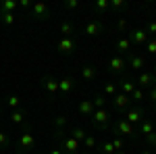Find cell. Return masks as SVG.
<instances>
[{
  "mask_svg": "<svg viewBox=\"0 0 156 154\" xmlns=\"http://www.w3.org/2000/svg\"><path fill=\"white\" fill-rule=\"evenodd\" d=\"M92 125L100 131H106L108 125H110V113H108L106 108H96L94 110V115H92Z\"/></svg>",
  "mask_w": 156,
  "mask_h": 154,
  "instance_id": "cell-1",
  "label": "cell"
},
{
  "mask_svg": "<svg viewBox=\"0 0 156 154\" xmlns=\"http://www.w3.org/2000/svg\"><path fill=\"white\" fill-rule=\"evenodd\" d=\"M112 131L117 133V135H125V138H137V129L133 127L131 123H127L125 119L121 117V119H117V123L112 125Z\"/></svg>",
  "mask_w": 156,
  "mask_h": 154,
  "instance_id": "cell-2",
  "label": "cell"
},
{
  "mask_svg": "<svg viewBox=\"0 0 156 154\" xmlns=\"http://www.w3.org/2000/svg\"><path fill=\"white\" fill-rule=\"evenodd\" d=\"M36 146V138H34V131L29 129L27 125H25V129H23V133H21V138H19V152L21 154H25L27 150H31Z\"/></svg>",
  "mask_w": 156,
  "mask_h": 154,
  "instance_id": "cell-3",
  "label": "cell"
},
{
  "mask_svg": "<svg viewBox=\"0 0 156 154\" xmlns=\"http://www.w3.org/2000/svg\"><path fill=\"white\" fill-rule=\"evenodd\" d=\"M123 119H125L127 123H131L133 127H135V125H140V123L146 119V113H144V108H142V106H129L127 110H125Z\"/></svg>",
  "mask_w": 156,
  "mask_h": 154,
  "instance_id": "cell-4",
  "label": "cell"
},
{
  "mask_svg": "<svg viewBox=\"0 0 156 154\" xmlns=\"http://www.w3.org/2000/svg\"><path fill=\"white\" fill-rule=\"evenodd\" d=\"M60 150H62L65 154H79L81 144L77 142V140H73L71 135L67 133V135H62V138H60Z\"/></svg>",
  "mask_w": 156,
  "mask_h": 154,
  "instance_id": "cell-5",
  "label": "cell"
},
{
  "mask_svg": "<svg viewBox=\"0 0 156 154\" xmlns=\"http://www.w3.org/2000/svg\"><path fill=\"white\" fill-rule=\"evenodd\" d=\"M135 85H140V90H150L156 85V75L152 71H142L140 77L135 79Z\"/></svg>",
  "mask_w": 156,
  "mask_h": 154,
  "instance_id": "cell-6",
  "label": "cell"
},
{
  "mask_svg": "<svg viewBox=\"0 0 156 154\" xmlns=\"http://www.w3.org/2000/svg\"><path fill=\"white\" fill-rule=\"evenodd\" d=\"M127 38H129V42H131L133 46H146V42H148V34H146L144 27H137V29H131L129 34H127Z\"/></svg>",
  "mask_w": 156,
  "mask_h": 154,
  "instance_id": "cell-7",
  "label": "cell"
},
{
  "mask_svg": "<svg viewBox=\"0 0 156 154\" xmlns=\"http://www.w3.org/2000/svg\"><path fill=\"white\" fill-rule=\"evenodd\" d=\"M31 17L37 19V21L48 19V17H50V6L46 4V2H36V4L31 6Z\"/></svg>",
  "mask_w": 156,
  "mask_h": 154,
  "instance_id": "cell-8",
  "label": "cell"
},
{
  "mask_svg": "<svg viewBox=\"0 0 156 154\" xmlns=\"http://www.w3.org/2000/svg\"><path fill=\"white\" fill-rule=\"evenodd\" d=\"M125 63H127V65L131 67L133 71H142V69L146 67V59L142 56V54H137V52H133V50L129 52V54H127V60H125Z\"/></svg>",
  "mask_w": 156,
  "mask_h": 154,
  "instance_id": "cell-9",
  "label": "cell"
},
{
  "mask_svg": "<svg viewBox=\"0 0 156 154\" xmlns=\"http://www.w3.org/2000/svg\"><path fill=\"white\" fill-rule=\"evenodd\" d=\"M129 104H131V98H129L127 94L117 92V94L112 96V106H115V110H127Z\"/></svg>",
  "mask_w": 156,
  "mask_h": 154,
  "instance_id": "cell-10",
  "label": "cell"
},
{
  "mask_svg": "<svg viewBox=\"0 0 156 154\" xmlns=\"http://www.w3.org/2000/svg\"><path fill=\"white\" fill-rule=\"evenodd\" d=\"M75 48H77V44H75L73 38H60L58 44H56V50H58L60 54H73Z\"/></svg>",
  "mask_w": 156,
  "mask_h": 154,
  "instance_id": "cell-11",
  "label": "cell"
},
{
  "mask_svg": "<svg viewBox=\"0 0 156 154\" xmlns=\"http://www.w3.org/2000/svg\"><path fill=\"white\" fill-rule=\"evenodd\" d=\"M42 88H44L50 96H56L58 94V79H54L52 75H44V77H42Z\"/></svg>",
  "mask_w": 156,
  "mask_h": 154,
  "instance_id": "cell-12",
  "label": "cell"
},
{
  "mask_svg": "<svg viewBox=\"0 0 156 154\" xmlns=\"http://www.w3.org/2000/svg\"><path fill=\"white\" fill-rule=\"evenodd\" d=\"M83 34L90 38H96L100 34H104V25L100 23V21H90V23L83 27Z\"/></svg>",
  "mask_w": 156,
  "mask_h": 154,
  "instance_id": "cell-13",
  "label": "cell"
},
{
  "mask_svg": "<svg viewBox=\"0 0 156 154\" xmlns=\"http://www.w3.org/2000/svg\"><path fill=\"white\" fill-rule=\"evenodd\" d=\"M125 65H127L125 59H123V56H117V54L110 56V60H108V69H110V73H121L123 69H125Z\"/></svg>",
  "mask_w": 156,
  "mask_h": 154,
  "instance_id": "cell-14",
  "label": "cell"
},
{
  "mask_svg": "<svg viewBox=\"0 0 156 154\" xmlns=\"http://www.w3.org/2000/svg\"><path fill=\"white\" fill-rule=\"evenodd\" d=\"M115 48H117V52H119V54H129V52H131V48H133V44L129 42V38H127V36H123V38L117 40Z\"/></svg>",
  "mask_w": 156,
  "mask_h": 154,
  "instance_id": "cell-15",
  "label": "cell"
},
{
  "mask_svg": "<svg viewBox=\"0 0 156 154\" xmlns=\"http://www.w3.org/2000/svg\"><path fill=\"white\" fill-rule=\"evenodd\" d=\"M117 85L121 88V92H123V94H127V96H131V94H133V90L137 88L133 79H121V81L117 83Z\"/></svg>",
  "mask_w": 156,
  "mask_h": 154,
  "instance_id": "cell-16",
  "label": "cell"
},
{
  "mask_svg": "<svg viewBox=\"0 0 156 154\" xmlns=\"http://www.w3.org/2000/svg\"><path fill=\"white\" fill-rule=\"evenodd\" d=\"M73 88H75V83H73L71 77H62L58 81V92H62V94H71Z\"/></svg>",
  "mask_w": 156,
  "mask_h": 154,
  "instance_id": "cell-17",
  "label": "cell"
},
{
  "mask_svg": "<svg viewBox=\"0 0 156 154\" xmlns=\"http://www.w3.org/2000/svg\"><path fill=\"white\" fill-rule=\"evenodd\" d=\"M81 77H83V81H94L96 79V67L94 65H83Z\"/></svg>",
  "mask_w": 156,
  "mask_h": 154,
  "instance_id": "cell-18",
  "label": "cell"
},
{
  "mask_svg": "<svg viewBox=\"0 0 156 154\" xmlns=\"http://www.w3.org/2000/svg\"><path fill=\"white\" fill-rule=\"evenodd\" d=\"M108 9H110V2H108V0H96V2L92 4V11L96 13V15H104Z\"/></svg>",
  "mask_w": 156,
  "mask_h": 154,
  "instance_id": "cell-19",
  "label": "cell"
},
{
  "mask_svg": "<svg viewBox=\"0 0 156 154\" xmlns=\"http://www.w3.org/2000/svg\"><path fill=\"white\" fill-rule=\"evenodd\" d=\"M94 110H96V108H94V104H92V100H83V102L79 104V113H81L83 117H92Z\"/></svg>",
  "mask_w": 156,
  "mask_h": 154,
  "instance_id": "cell-20",
  "label": "cell"
},
{
  "mask_svg": "<svg viewBox=\"0 0 156 154\" xmlns=\"http://www.w3.org/2000/svg\"><path fill=\"white\" fill-rule=\"evenodd\" d=\"M69 135H71L73 140H77L79 144H83V140H85V135H87V133H85L81 127H73V129L69 131Z\"/></svg>",
  "mask_w": 156,
  "mask_h": 154,
  "instance_id": "cell-21",
  "label": "cell"
},
{
  "mask_svg": "<svg viewBox=\"0 0 156 154\" xmlns=\"http://www.w3.org/2000/svg\"><path fill=\"white\" fill-rule=\"evenodd\" d=\"M11 121L15 123V125H25V113H23V110H19V108L12 110V113H11Z\"/></svg>",
  "mask_w": 156,
  "mask_h": 154,
  "instance_id": "cell-22",
  "label": "cell"
},
{
  "mask_svg": "<svg viewBox=\"0 0 156 154\" xmlns=\"http://www.w3.org/2000/svg\"><path fill=\"white\" fill-rule=\"evenodd\" d=\"M58 29H60V34H62V38H71V34H73V23H69V21H60V23H58Z\"/></svg>",
  "mask_w": 156,
  "mask_h": 154,
  "instance_id": "cell-23",
  "label": "cell"
},
{
  "mask_svg": "<svg viewBox=\"0 0 156 154\" xmlns=\"http://www.w3.org/2000/svg\"><path fill=\"white\" fill-rule=\"evenodd\" d=\"M0 6H2V13H15L19 2L17 0H4V2H0Z\"/></svg>",
  "mask_w": 156,
  "mask_h": 154,
  "instance_id": "cell-24",
  "label": "cell"
},
{
  "mask_svg": "<svg viewBox=\"0 0 156 154\" xmlns=\"http://www.w3.org/2000/svg\"><path fill=\"white\" fill-rule=\"evenodd\" d=\"M137 133H144V135H150V133H154V125L148 121V119H144L142 123H140V131Z\"/></svg>",
  "mask_w": 156,
  "mask_h": 154,
  "instance_id": "cell-25",
  "label": "cell"
},
{
  "mask_svg": "<svg viewBox=\"0 0 156 154\" xmlns=\"http://www.w3.org/2000/svg\"><path fill=\"white\" fill-rule=\"evenodd\" d=\"M98 152H100V154H115L117 150H115V146H112V142H110V140H106V142H102V144H100Z\"/></svg>",
  "mask_w": 156,
  "mask_h": 154,
  "instance_id": "cell-26",
  "label": "cell"
},
{
  "mask_svg": "<svg viewBox=\"0 0 156 154\" xmlns=\"http://www.w3.org/2000/svg\"><path fill=\"white\" fill-rule=\"evenodd\" d=\"M96 146H98V142H96V138L94 135H85V140H83V150H96Z\"/></svg>",
  "mask_w": 156,
  "mask_h": 154,
  "instance_id": "cell-27",
  "label": "cell"
},
{
  "mask_svg": "<svg viewBox=\"0 0 156 154\" xmlns=\"http://www.w3.org/2000/svg\"><path fill=\"white\" fill-rule=\"evenodd\" d=\"M0 21L4 25H12L17 21V15H15V13H2V15H0Z\"/></svg>",
  "mask_w": 156,
  "mask_h": 154,
  "instance_id": "cell-28",
  "label": "cell"
},
{
  "mask_svg": "<svg viewBox=\"0 0 156 154\" xmlns=\"http://www.w3.org/2000/svg\"><path fill=\"white\" fill-rule=\"evenodd\" d=\"M92 104H94V108H104V106H106V96H104V94H98V96H94Z\"/></svg>",
  "mask_w": 156,
  "mask_h": 154,
  "instance_id": "cell-29",
  "label": "cell"
},
{
  "mask_svg": "<svg viewBox=\"0 0 156 154\" xmlns=\"http://www.w3.org/2000/svg\"><path fill=\"white\" fill-rule=\"evenodd\" d=\"M110 2V9L112 11H125L127 9V2L125 0H108Z\"/></svg>",
  "mask_w": 156,
  "mask_h": 154,
  "instance_id": "cell-30",
  "label": "cell"
},
{
  "mask_svg": "<svg viewBox=\"0 0 156 154\" xmlns=\"http://www.w3.org/2000/svg\"><path fill=\"white\" fill-rule=\"evenodd\" d=\"M6 104H9L12 110H17V108L21 106V98H19V96H9V98H6Z\"/></svg>",
  "mask_w": 156,
  "mask_h": 154,
  "instance_id": "cell-31",
  "label": "cell"
},
{
  "mask_svg": "<svg viewBox=\"0 0 156 154\" xmlns=\"http://www.w3.org/2000/svg\"><path fill=\"white\" fill-rule=\"evenodd\" d=\"M117 88H119L117 83L106 81V83H104V94H106V96H115V94H117Z\"/></svg>",
  "mask_w": 156,
  "mask_h": 154,
  "instance_id": "cell-32",
  "label": "cell"
},
{
  "mask_svg": "<svg viewBox=\"0 0 156 154\" xmlns=\"http://www.w3.org/2000/svg\"><path fill=\"white\" fill-rule=\"evenodd\" d=\"M9 144H11V138H9V133H6V131H0V150L9 148Z\"/></svg>",
  "mask_w": 156,
  "mask_h": 154,
  "instance_id": "cell-33",
  "label": "cell"
},
{
  "mask_svg": "<svg viewBox=\"0 0 156 154\" xmlns=\"http://www.w3.org/2000/svg\"><path fill=\"white\" fill-rule=\"evenodd\" d=\"M144 29H146V34H148L150 38H156V21H148Z\"/></svg>",
  "mask_w": 156,
  "mask_h": 154,
  "instance_id": "cell-34",
  "label": "cell"
},
{
  "mask_svg": "<svg viewBox=\"0 0 156 154\" xmlns=\"http://www.w3.org/2000/svg\"><path fill=\"white\" fill-rule=\"evenodd\" d=\"M129 98H131V100H135V102H142V100L146 98V94H144V90H140V88H135V90H133V94L129 96Z\"/></svg>",
  "mask_w": 156,
  "mask_h": 154,
  "instance_id": "cell-35",
  "label": "cell"
},
{
  "mask_svg": "<svg viewBox=\"0 0 156 154\" xmlns=\"http://www.w3.org/2000/svg\"><path fill=\"white\" fill-rule=\"evenodd\" d=\"M146 50H148V54H156V38H148Z\"/></svg>",
  "mask_w": 156,
  "mask_h": 154,
  "instance_id": "cell-36",
  "label": "cell"
},
{
  "mask_svg": "<svg viewBox=\"0 0 156 154\" xmlns=\"http://www.w3.org/2000/svg\"><path fill=\"white\" fill-rule=\"evenodd\" d=\"M62 6H65L67 11H75V9L79 6V0H67V2H62Z\"/></svg>",
  "mask_w": 156,
  "mask_h": 154,
  "instance_id": "cell-37",
  "label": "cell"
},
{
  "mask_svg": "<svg viewBox=\"0 0 156 154\" xmlns=\"http://www.w3.org/2000/svg\"><path fill=\"white\" fill-rule=\"evenodd\" d=\"M117 29H119L121 34H125V31H127V19H123V17H121L119 21H117Z\"/></svg>",
  "mask_w": 156,
  "mask_h": 154,
  "instance_id": "cell-38",
  "label": "cell"
},
{
  "mask_svg": "<svg viewBox=\"0 0 156 154\" xmlns=\"http://www.w3.org/2000/svg\"><path fill=\"white\" fill-rule=\"evenodd\" d=\"M146 142H148L150 148H154V150H156V131H154V133H150V135H146Z\"/></svg>",
  "mask_w": 156,
  "mask_h": 154,
  "instance_id": "cell-39",
  "label": "cell"
},
{
  "mask_svg": "<svg viewBox=\"0 0 156 154\" xmlns=\"http://www.w3.org/2000/svg\"><path fill=\"white\" fill-rule=\"evenodd\" d=\"M110 142H112V146H115V150H117V152H119V150H123V146H125V144H123V140H121V138H112V140H110Z\"/></svg>",
  "mask_w": 156,
  "mask_h": 154,
  "instance_id": "cell-40",
  "label": "cell"
},
{
  "mask_svg": "<svg viewBox=\"0 0 156 154\" xmlns=\"http://www.w3.org/2000/svg\"><path fill=\"white\" fill-rule=\"evenodd\" d=\"M67 125V117H62V115H58L56 117V129H62Z\"/></svg>",
  "mask_w": 156,
  "mask_h": 154,
  "instance_id": "cell-41",
  "label": "cell"
},
{
  "mask_svg": "<svg viewBox=\"0 0 156 154\" xmlns=\"http://www.w3.org/2000/svg\"><path fill=\"white\" fill-rule=\"evenodd\" d=\"M148 100H152V102H156V85L148 90Z\"/></svg>",
  "mask_w": 156,
  "mask_h": 154,
  "instance_id": "cell-42",
  "label": "cell"
},
{
  "mask_svg": "<svg viewBox=\"0 0 156 154\" xmlns=\"http://www.w3.org/2000/svg\"><path fill=\"white\" fill-rule=\"evenodd\" d=\"M19 6H23V9H31V2H29V0H21Z\"/></svg>",
  "mask_w": 156,
  "mask_h": 154,
  "instance_id": "cell-43",
  "label": "cell"
},
{
  "mask_svg": "<svg viewBox=\"0 0 156 154\" xmlns=\"http://www.w3.org/2000/svg\"><path fill=\"white\" fill-rule=\"evenodd\" d=\"M48 154H65V152H62V150L58 148V150H52V152H48Z\"/></svg>",
  "mask_w": 156,
  "mask_h": 154,
  "instance_id": "cell-44",
  "label": "cell"
},
{
  "mask_svg": "<svg viewBox=\"0 0 156 154\" xmlns=\"http://www.w3.org/2000/svg\"><path fill=\"white\" fill-rule=\"evenodd\" d=\"M140 154H154V152H152V150H142Z\"/></svg>",
  "mask_w": 156,
  "mask_h": 154,
  "instance_id": "cell-45",
  "label": "cell"
},
{
  "mask_svg": "<svg viewBox=\"0 0 156 154\" xmlns=\"http://www.w3.org/2000/svg\"><path fill=\"white\" fill-rule=\"evenodd\" d=\"M115 154H129L127 150H119V152H115Z\"/></svg>",
  "mask_w": 156,
  "mask_h": 154,
  "instance_id": "cell-46",
  "label": "cell"
},
{
  "mask_svg": "<svg viewBox=\"0 0 156 154\" xmlns=\"http://www.w3.org/2000/svg\"><path fill=\"white\" fill-rule=\"evenodd\" d=\"M79 154H90V152H87V150H83V152H79Z\"/></svg>",
  "mask_w": 156,
  "mask_h": 154,
  "instance_id": "cell-47",
  "label": "cell"
},
{
  "mask_svg": "<svg viewBox=\"0 0 156 154\" xmlns=\"http://www.w3.org/2000/svg\"><path fill=\"white\" fill-rule=\"evenodd\" d=\"M37 154H48V152H37Z\"/></svg>",
  "mask_w": 156,
  "mask_h": 154,
  "instance_id": "cell-48",
  "label": "cell"
},
{
  "mask_svg": "<svg viewBox=\"0 0 156 154\" xmlns=\"http://www.w3.org/2000/svg\"><path fill=\"white\" fill-rule=\"evenodd\" d=\"M152 73H154V75H156V67H154V71H152Z\"/></svg>",
  "mask_w": 156,
  "mask_h": 154,
  "instance_id": "cell-49",
  "label": "cell"
},
{
  "mask_svg": "<svg viewBox=\"0 0 156 154\" xmlns=\"http://www.w3.org/2000/svg\"><path fill=\"white\" fill-rule=\"evenodd\" d=\"M0 15H2V6H0Z\"/></svg>",
  "mask_w": 156,
  "mask_h": 154,
  "instance_id": "cell-50",
  "label": "cell"
},
{
  "mask_svg": "<svg viewBox=\"0 0 156 154\" xmlns=\"http://www.w3.org/2000/svg\"><path fill=\"white\" fill-rule=\"evenodd\" d=\"M154 110H156V102H154Z\"/></svg>",
  "mask_w": 156,
  "mask_h": 154,
  "instance_id": "cell-51",
  "label": "cell"
},
{
  "mask_svg": "<svg viewBox=\"0 0 156 154\" xmlns=\"http://www.w3.org/2000/svg\"><path fill=\"white\" fill-rule=\"evenodd\" d=\"M0 108H2V102H0Z\"/></svg>",
  "mask_w": 156,
  "mask_h": 154,
  "instance_id": "cell-52",
  "label": "cell"
},
{
  "mask_svg": "<svg viewBox=\"0 0 156 154\" xmlns=\"http://www.w3.org/2000/svg\"><path fill=\"white\" fill-rule=\"evenodd\" d=\"M154 154H156V152H154Z\"/></svg>",
  "mask_w": 156,
  "mask_h": 154,
  "instance_id": "cell-53",
  "label": "cell"
}]
</instances>
